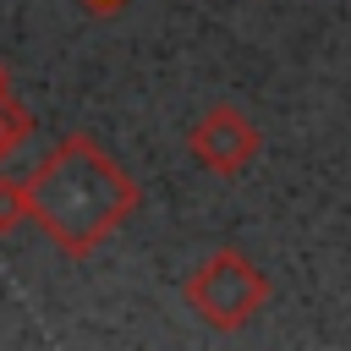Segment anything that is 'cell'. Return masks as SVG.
Returning a JSON list of instances; mask_svg holds the SVG:
<instances>
[{
  "label": "cell",
  "instance_id": "1",
  "mask_svg": "<svg viewBox=\"0 0 351 351\" xmlns=\"http://www.w3.org/2000/svg\"><path fill=\"white\" fill-rule=\"evenodd\" d=\"M27 197H33V225L49 236V247L82 263L137 214L143 186L88 132H66L27 170Z\"/></svg>",
  "mask_w": 351,
  "mask_h": 351
},
{
  "label": "cell",
  "instance_id": "2",
  "mask_svg": "<svg viewBox=\"0 0 351 351\" xmlns=\"http://www.w3.org/2000/svg\"><path fill=\"white\" fill-rule=\"evenodd\" d=\"M269 296H274L269 274H263L241 247H214V252L181 280L186 313H197V324L214 329V335L247 329V324L269 307Z\"/></svg>",
  "mask_w": 351,
  "mask_h": 351
},
{
  "label": "cell",
  "instance_id": "3",
  "mask_svg": "<svg viewBox=\"0 0 351 351\" xmlns=\"http://www.w3.org/2000/svg\"><path fill=\"white\" fill-rule=\"evenodd\" d=\"M186 154H192L208 176L236 181L241 170L258 165V154H263V126H258L247 110H236V104H208V110L192 121V132H186Z\"/></svg>",
  "mask_w": 351,
  "mask_h": 351
},
{
  "label": "cell",
  "instance_id": "4",
  "mask_svg": "<svg viewBox=\"0 0 351 351\" xmlns=\"http://www.w3.org/2000/svg\"><path fill=\"white\" fill-rule=\"evenodd\" d=\"M33 225V197H27V176H0V241L11 230Z\"/></svg>",
  "mask_w": 351,
  "mask_h": 351
},
{
  "label": "cell",
  "instance_id": "5",
  "mask_svg": "<svg viewBox=\"0 0 351 351\" xmlns=\"http://www.w3.org/2000/svg\"><path fill=\"white\" fill-rule=\"evenodd\" d=\"M27 137H33V110L16 93H0V159H11Z\"/></svg>",
  "mask_w": 351,
  "mask_h": 351
},
{
  "label": "cell",
  "instance_id": "6",
  "mask_svg": "<svg viewBox=\"0 0 351 351\" xmlns=\"http://www.w3.org/2000/svg\"><path fill=\"white\" fill-rule=\"evenodd\" d=\"M82 5H88V11H93V16H115V11H121V5H126V0H82Z\"/></svg>",
  "mask_w": 351,
  "mask_h": 351
},
{
  "label": "cell",
  "instance_id": "7",
  "mask_svg": "<svg viewBox=\"0 0 351 351\" xmlns=\"http://www.w3.org/2000/svg\"><path fill=\"white\" fill-rule=\"evenodd\" d=\"M0 93H11V66L0 60Z\"/></svg>",
  "mask_w": 351,
  "mask_h": 351
},
{
  "label": "cell",
  "instance_id": "8",
  "mask_svg": "<svg viewBox=\"0 0 351 351\" xmlns=\"http://www.w3.org/2000/svg\"><path fill=\"white\" fill-rule=\"evenodd\" d=\"M346 5H351V0H346Z\"/></svg>",
  "mask_w": 351,
  "mask_h": 351
}]
</instances>
